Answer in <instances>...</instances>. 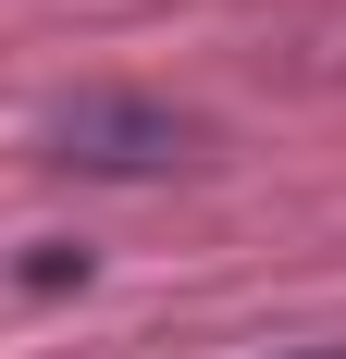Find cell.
I'll list each match as a JSON object with an SVG mask.
<instances>
[{"mask_svg":"<svg viewBox=\"0 0 346 359\" xmlns=\"http://www.w3.org/2000/svg\"><path fill=\"white\" fill-rule=\"evenodd\" d=\"M284 359H346V347H284Z\"/></svg>","mask_w":346,"mask_h":359,"instance_id":"3","label":"cell"},{"mask_svg":"<svg viewBox=\"0 0 346 359\" xmlns=\"http://www.w3.org/2000/svg\"><path fill=\"white\" fill-rule=\"evenodd\" d=\"M50 161H62V174L148 186V174L210 161V124H198V111H173V100H148V87H74V100L50 111Z\"/></svg>","mask_w":346,"mask_h":359,"instance_id":"1","label":"cell"},{"mask_svg":"<svg viewBox=\"0 0 346 359\" xmlns=\"http://www.w3.org/2000/svg\"><path fill=\"white\" fill-rule=\"evenodd\" d=\"M62 285H87V248H37L25 260V297H62Z\"/></svg>","mask_w":346,"mask_h":359,"instance_id":"2","label":"cell"}]
</instances>
